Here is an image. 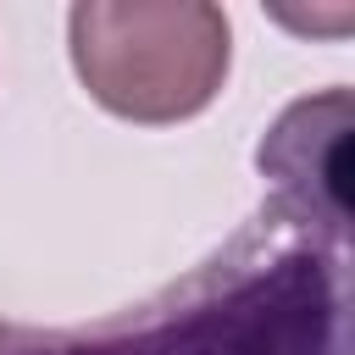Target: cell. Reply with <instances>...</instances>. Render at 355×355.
<instances>
[{"label":"cell","instance_id":"obj_1","mask_svg":"<svg viewBox=\"0 0 355 355\" xmlns=\"http://www.w3.org/2000/svg\"><path fill=\"white\" fill-rule=\"evenodd\" d=\"M67 50L94 105L166 128L216 100L233 33L211 0H83L67 11Z\"/></svg>","mask_w":355,"mask_h":355}]
</instances>
